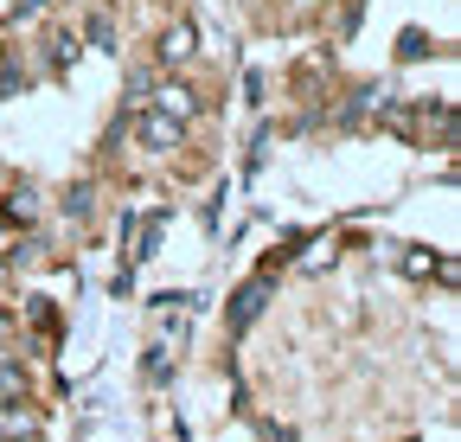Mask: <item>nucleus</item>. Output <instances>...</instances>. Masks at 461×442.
I'll return each instance as SVG.
<instances>
[{
    "label": "nucleus",
    "mask_w": 461,
    "mask_h": 442,
    "mask_svg": "<svg viewBox=\"0 0 461 442\" xmlns=\"http://www.w3.org/2000/svg\"><path fill=\"white\" fill-rule=\"evenodd\" d=\"M160 109H167V116H186V109H193V90L167 84V90H160Z\"/></svg>",
    "instance_id": "4"
},
{
    "label": "nucleus",
    "mask_w": 461,
    "mask_h": 442,
    "mask_svg": "<svg viewBox=\"0 0 461 442\" xmlns=\"http://www.w3.org/2000/svg\"><path fill=\"white\" fill-rule=\"evenodd\" d=\"M14 392H20V372H14V365H0V398H14Z\"/></svg>",
    "instance_id": "6"
},
{
    "label": "nucleus",
    "mask_w": 461,
    "mask_h": 442,
    "mask_svg": "<svg viewBox=\"0 0 461 442\" xmlns=\"http://www.w3.org/2000/svg\"><path fill=\"white\" fill-rule=\"evenodd\" d=\"M141 141H148L154 154H167V148H180V141H186V122H180V116H167V109H160V116H141Z\"/></svg>",
    "instance_id": "1"
},
{
    "label": "nucleus",
    "mask_w": 461,
    "mask_h": 442,
    "mask_svg": "<svg viewBox=\"0 0 461 442\" xmlns=\"http://www.w3.org/2000/svg\"><path fill=\"white\" fill-rule=\"evenodd\" d=\"M263 295H269V283H250L238 302H230V327H250V320H257V308H263Z\"/></svg>",
    "instance_id": "2"
},
{
    "label": "nucleus",
    "mask_w": 461,
    "mask_h": 442,
    "mask_svg": "<svg viewBox=\"0 0 461 442\" xmlns=\"http://www.w3.org/2000/svg\"><path fill=\"white\" fill-rule=\"evenodd\" d=\"M32 205H39V193H32V186H20V193L7 199V212H14V218H32Z\"/></svg>",
    "instance_id": "5"
},
{
    "label": "nucleus",
    "mask_w": 461,
    "mask_h": 442,
    "mask_svg": "<svg viewBox=\"0 0 461 442\" xmlns=\"http://www.w3.org/2000/svg\"><path fill=\"white\" fill-rule=\"evenodd\" d=\"M160 59H193V26H173L167 45H160Z\"/></svg>",
    "instance_id": "3"
}]
</instances>
